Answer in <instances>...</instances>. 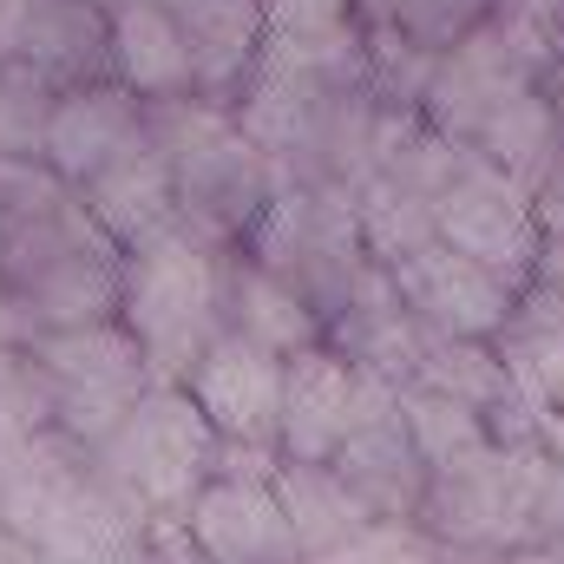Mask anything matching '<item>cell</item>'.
Masks as SVG:
<instances>
[{
    "label": "cell",
    "mask_w": 564,
    "mask_h": 564,
    "mask_svg": "<svg viewBox=\"0 0 564 564\" xmlns=\"http://www.w3.org/2000/svg\"><path fill=\"white\" fill-rule=\"evenodd\" d=\"M86 473H93V446H79V440L59 433V426H40V433L20 446V459H13V473H7V486H0V525L33 545L40 525L66 506V492H73Z\"/></svg>",
    "instance_id": "23"
},
{
    "label": "cell",
    "mask_w": 564,
    "mask_h": 564,
    "mask_svg": "<svg viewBox=\"0 0 564 564\" xmlns=\"http://www.w3.org/2000/svg\"><path fill=\"white\" fill-rule=\"evenodd\" d=\"M257 66L308 79H368V33L355 20V0H263Z\"/></svg>",
    "instance_id": "16"
},
{
    "label": "cell",
    "mask_w": 564,
    "mask_h": 564,
    "mask_svg": "<svg viewBox=\"0 0 564 564\" xmlns=\"http://www.w3.org/2000/svg\"><path fill=\"white\" fill-rule=\"evenodd\" d=\"M79 204L99 217V230L112 243H144L158 230L177 224V177H171V158L158 144H139L132 158H119L112 171H99L93 184H79Z\"/></svg>",
    "instance_id": "20"
},
{
    "label": "cell",
    "mask_w": 564,
    "mask_h": 564,
    "mask_svg": "<svg viewBox=\"0 0 564 564\" xmlns=\"http://www.w3.org/2000/svg\"><path fill=\"white\" fill-rule=\"evenodd\" d=\"M328 348L348 355L361 375H381L394 388L414 381V368L426 355V328L408 315L401 282H394L388 263H368V276L355 282V295L328 315Z\"/></svg>",
    "instance_id": "15"
},
{
    "label": "cell",
    "mask_w": 564,
    "mask_h": 564,
    "mask_svg": "<svg viewBox=\"0 0 564 564\" xmlns=\"http://www.w3.org/2000/svg\"><path fill=\"white\" fill-rule=\"evenodd\" d=\"M492 7L499 0H401V40L426 53V59H440V53H453L466 33H479L486 20H492Z\"/></svg>",
    "instance_id": "30"
},
{
    "label": "cell",
    "mask_w": 564,
    "mask_h": 564,
    "mask_svg": "<svg viewBox=\"0 0 564 564\" xmlns=\"http://www.w3.org/2000/svg\"><path fill=\"white\" fill-rule=\"evenodd\" d=\"M197 564H210V558H197Z\"/></svg>",
    "instance_id": "37"
},
{
    "label": "cell",
    "mask_w": 564,
    "mask_h": 564,
    "mask_svg": "<svg viewBox=\"0 0 564 564\" xmlns=\"http://www.w3.org/2000/svg\"><path fill=\"white\" fill-rule=\"evenodd\" d=\"M361 401V368L348 355H335L328 341L302 348L282 361V421H276V453L282 459H335Z\"/></svg>",
    "instance_id": "14"
},
{
    "label": "cell",
    "mask_w": 564,
    "mask_h": 564,
    "mask_svg": "<svg viewBox=\"0 0 564 564\" xmlns=\"http://www.w3.org/2000/svg\"><path fill=\"white\" fill-rule=\"evenodd\" d=\"M230 257L237 250H210V243L184 237L177 224L126 250L119 322L132 328V341L144 348L151 381L184 388L191 368L217 348V335H230V322H224Z\"/></svg>",
    "instance_id": "2"
},
{
    "label": "cell",
    "mask_w": 564,
    "mask_h": 564,
    "mask_svg": "<svg viewBox=\"0 0 564 564\" xmlns=\"http://www.w3.org/2000/svg\"><path fill=\"white\" fill-rule=\"evenodd\" d=\"M33 361L53 388V426L73 433L79 446H106L126 414L139 408L144 394L158 388L151 381V361L132 341V328L112 315V322H86V328H53V335H33Z\"/></svg>",
    "instance_id": "4"
},
{
    "label": "cell",
    "mask_w": 564,
    "mask_h": 564,
    "mask_svg": "<svg viewBox=\"0 0 564 564\" xmlns=\"http://www.w3.org/2000/svg\"><path fill=\"white\" fill-rule=\"evenodd\" d=\"M112 79L144 106L197 93V59L184 26L158 0H112Z\"/></svg>",
    "instance_id": "18"
},
{
    "label": "cell",
    "mask_w": 564,
    "mask_h": 564,
    "mask_svg": "<svg viewBox=\"0 0 564 564\" xmlns=\"http://www.w3.org/2000/svg\"><path fill=\"white\" fill-rule=\"evenodd\" d=\"M20 59L46 73L59 93L112 79V7L106 0H33Z\"/></svg>",
    "instance_id": "19"
},
{
    "label": "cell",
    "mask_w": 564,
    "mask_h": 564,
    "mask_svg": "<svg viewBox=\"0 0 564 564\" xmlns=\"http://www.w3.org/2000/svg\"><path fill=\"white\" fill-rule=\"evenodd\" d=\"M499 361L525 401L564 414V295H552L545 282L519 289V302L499 328Z\"/></svg>",
    "instance_id": "24"
},
{
    "label": "cell",
    "mask_w": 564,
    "mask_h": 564,
    "mask_svg": "<svg viewBox=\"0 0 564 564\" xmlns=\"http://www.w3.org/2000/svg\"><path fill=\"white\" fill-rule=\"evenodd\" d=\"M158 7L191 40L197 93L237 106V93H243V79L257 73V53H263V0H158Z\"/></svg>",
    "instance_id": "17"
},
{
    "label": "cell",
    "mask_w": 564,
    "mask_h": 564,
    "mask_svg": "<svg viewBox=\"0 0 564 564\" xmlns=\"http://www.w3.org/2000/svg\"><path fill=\"white\" fill-rule=\"evenodd\" d=\"M139 144H151L144 99L126 93L119 79H93V86L59 93L53 132H46V171L79 191V184H93L99 171H112L119 158H132Z\"/></svg>",
    "instance_id": "12"
},
{
    "label": "cell",
    "mask_w": 564,
    "mask_h": 564,
    "mask_svg": "<svg viewBox=\"0 0 564 564\" xmlns=\"http://www.w3.org/2000/svg\"><path fill=\"white\" fill-rule=\"evenodd\" d=\"M355 20H361L368 40H375V33H394V26H401V0H355Z\"/></svg>",
    "instance_id": "33"
},
{
    "label": "cell",
    "mask_w": 564,
    "mask_h": 564,
    "mask_svg": "<svg viewBox=\"0 0 564 564\" xmlns=\"http://www.w3.org/2000/svg\"><path fill=\"white\" fill-rule=\"evenodd\" d=\"M33 552H40V564H151V552H158V512L144 506L132 486H119L99 466V453H93V473L40 525Z\"/></svg>",
    "instance_id": "8"
},
{
    "label": "cell",
    "mask_w": 564,
    "mask_h": 564,
    "mask_svg": "<svg viewBox=\"0 0 564 564\" xmlns=\"http://www.w3.org/2000/svg\"><path fill=\"white\" fill-rule=\"evenodd\" d=\"M171 177H177V230L210 243V250H243L250 230L263 224V210L276 204V191H282L276 158L257 151L237 132V112L210 139L177 151Z\"/></svg>",
    "instance_id": "6"
},
{
    "label": "cell",
    "mask_w": 564,
    "mask_h": 564,
    "mask_svg": "<svg viewBox=\"0 0 564 564\" xmlns=\"http://www.w3.org/2000/svg\"><path fill=\"white\" fill-rule=\"evenodd\" d=\"M224 322H230V335H243V341H257V348H270V355H302V348H315V341H328V322L289 289L282 276H270L263 263H250L243 250L230 257V289H224Z\"/></svg>",
    "instance_id": "22"
},
{
    "label": "cell",
    "mask_w": 564,
    "mask_h": 564,
    "mask_svg": "<svg viewBox=\"0 0 564 564\" xmlns=\"http://www.w3.org/2000/svg\"><path fill=\"white\" fill-rule=\"evenodd\" d=\"M33 440V426H13L0 421V486H7V473H13V459H20V446Z\"/></svg>",
    "instance_id": "35"
},
{
    "label": "cell",
    "mask_w": 564,
    "mask_h": 564,
    "mask_svg": "<svg viewBox=\"0 0 564 564\" xmlns=\"http://www.w3.org/2000/svg\"><path fill=\"white\" fill-rule=\"evenodd\" d=\"M473 151L486 158V164H499V171H512L519 184H545V171L564 158V132H558V106H552V93L545 86H532V93H519L512 106H499L492 119H486V132L473 139Z\"/></svg>",
    "instance_id": "25"
},
{
    "label": "cell",
    "mask_w": 564,
    "mask_h": 564,
    "mask_svg": "<svg viewBox=\"0 0 564 564\" xmlns=\"http://www.w3.org/2000/svg\"><path fill=\"white\" fill-rule=\"evenodd\" d=\"M532 210H539V230H545V243H564V158L545 171V184L532 191Z\"/></svg>",
    "instance_id": "31"
},
{
    "label": "cell",
    "mask_w": 564,
    "mask_h": 564,
    "mask_svg": "<svg viewBox=\"0 0 564 564\" xmlns=\"http://www.w3.org/2000/svg\"><path fill=\"white\" fill-rule=\"evenodd\" d=\"M59 86L33 73L26 59H0V158H40L46 164V132H53Z\"/></svg>",
    "instance_id": "29"
},
{
    "label": "cell",
    "mask_w": 564,
    "mask_h": 564,
    "mask_svg": "<svg viewBox=\"0 0 564 564\" xmlns=\"http://www.w3.org/2000/svg\"><path fill=\"white\" fill-rule=\"evenodd\" d=\"M355 210H361V243H368V257L388 263V270L408 263V257H421L426 243H440L433 204H426L421 191L394 184V177H361V184H355Z\"/></svg>",
    "instance_id": "26"
},
{
    "label": "cell",
    "mask_w": 564,
    "mask_h": 564,
    "mask_svg": "<svg viewBox=\"0 0 564 564\" xmlns=\"http://www.w3.org/2000/svg\"><path fill=\"white\" fill-rule=\"evenodd\" d=\"M401 421H408L414 446H421L426 473H433V466H453V459H466L473 446L492 440V426H486L479 408H466L459 394L426 388V381H408V388H401Z\"/></svg>",
    "instance_id": "28"
},
{
    "label": "cell",
    "mask_w": 564,
    "mask_h": 564,
    "mask_svg": "<svg viewBox=\"0 0 564 564\" xmlns=\"http://www.w3.org/2000/svg\"><path fill=\"white\" fill-rule=\"evenodd\" d=\"M414 381L459 394L466 408H479L492 421V408L512 394V375L499 361V341H466V335H426V355L414 368Z\"/></svg>",
    "instance_id": "27"
},
{
    "label": "cell",
    "mask_w": 564,
    "mask_h": 564,
    "mask_svg": "<svg viewBox=\"0 0 564 564\" xmlns=\"http://www.w3.org/2000/svg\"><path fill=\"white\" fill-rule=\"evenodd\" d=\"M394 282L426 335H466V341H499V328L525 289L479 257H459L453 243H426L421 257L394 263Z\"/></svg>",
    "instance_id": "10"
},
{
    "label": "cell",
    "mask_w": 564,
    "mask_h": 564,
    "mask_svg": "<svg viewBox=\"0 0 564 564\" xmlns=\"http://www.w3.org/2000/svg\"><path fill=\"white\" fill-rule=\"evenodd\" d=\"M243 257L282 276L322 322L355 295V282L375 263L361 243V210L348 184H282L263 224L250 230Z\"/></svg>",
    "instance_id": "3"
},
{
    "label": "cell",
    "mask_w": 564,
    "mask_h": 564,
    "mask_svg": "<svg viewBox=\"0 0 564 564\" xmlns=\"http://www.w3.org/2000/svg\"><path fill=\"white\" fill-rule=\"evenodd\" d=\"M0 564H40V552H33L26 539H13V532L0 525Z\"/></svg>",
    "instance_id": "36"
},
{
    "label": "cell",
    "mask_w": 564,
    "mask_h": 564,
    "mask_svg": "<svg viewBox=\"0 0 564 564\" xmlns=\"http://www.w3.org/2000/svg\"><path fill=\"white\" fill-rule=\"evenodd\" d=\"M119 276H126V243H112L99 230V217L79 204V191L0 224V289L33 315L40 335L112 322Z\"/></svg>",
    "instance_id": "1"
},
{
    "label": "cell",
    "mask_w": 564,
    "mask_h": 564,
    "mask_svg": "<svg viewBox=\"0 0 564 564\" xmlns=\"http://www.w3.org/2000/svg\"><path fill=\"white\" fill-rule=\"evenodd\" d=\"M335 473L375 506V519H414L426 492V459L414 433L401 421V388L381 375H361V401H355V426L335 453Z\"/></svg>",
    "instance_id": "9"
},
{
    "label": "cell",
    "mask_w": 564,
    "mask_h": 564,
    "mask_svg": "<svg viewBox=\"0 0 564 564\" xmlns=\"http://www.w3.org/2000/svg\"><path fill=\"white\" fill-rule=\"evenodd\" d=\"M532 282H545L552 295H564V243H545V250H539V270H532Z\"/></svg>",
    "instance_id": "34"
},
{
    "label": "cell",
    "mask_w": 564,
    "mask_h": 564,
    "mask_svg": "<svg viewBox=\"0 0 564 564\" xmlns=\"http://www.w3.org/2000/svg\"><path fill=\"white\" fill-rule=\"evenodd\" d=\"M276 492L295 539H302V558H328V552H341L348 539H361L375 525V506L335 473V459H282Z\"/></svg>",
    "instance_id": "21"
},
{
    "label": "cell",
    "mask_w": 564,
    "mask_h": 564,
    "mask_svg": "<svg viewBox=\"0 0 564 564\" xmlns=\"http://www.w3.org/2000/svg\"><path fill=\"white\" fill-rule=\"evenodd\" d=\"M99 466L132 486L158 519H184L191 499L204 492L210 466H217V426L204 421V408L191 401V388L158 381L126 426L99 446Z\"/></svg>",
    "instance_id": "5"
},
{
    "label": "cell",
    "mask_w": 564,
    "mask_h": 564,
    "mask_svg": "<svg viewBox=\"0 0 564 564\" xmlns=\"http://www.w3.org/2000/svg\"><path fill=\"white\" fill-rule=\"evenodd\" d=\"M433 230L459 257H479V263H492L512 282H532L539 250H545V230H539V210H532V184H519L512 171L486 164L479 151L433 197Z\"/></svg>",
    "instance_id": "7"
},
{
    "label": "cell",
    "mask_w": 564,
    "mask_h": 564,
    "mask_svg": "<svg viewBox=\"0 0 564 564\" xmlns=\"http://www.w3.org/2000/svg\"><path fill=\"white\" fill-rule=\"evenodd\" d=\"M191 401L204 408V421L217 426V440H243V446H276L282 421V355L243 341V335H217V348L191 368Z\"/></svg>",
    "instance_id": "13"
},
{
    "label": "cell",
    "mask_w": 564,
    "mask_h": 564,
    "mask_svg": "<svg viewBox=\"0 0 564 564\" xmlns=\"http://www.w3.org/2000/svg\"><path fill=\"white\" fill-rule=\"evenodd\" d=\"M184 532L210 564H302V539L282 512L276 479H204L184 512Z\"/></svg>",
    "instance_id": "11"
},
{
    "label": "cell",
    "mask_w": 564,
    "mask_h": 564,
    "mask_svg": "<svg viewBox=\"0 0 564 564\" xmlns=\"http://www.w3.org/2000/svg\"><path fill=\"white\" fill-rule=\"evenodd\" d=\"M26 20H33V0H0V59H20Z\"/></svg>",
    "instance_id": "32"
}]
</instances>
